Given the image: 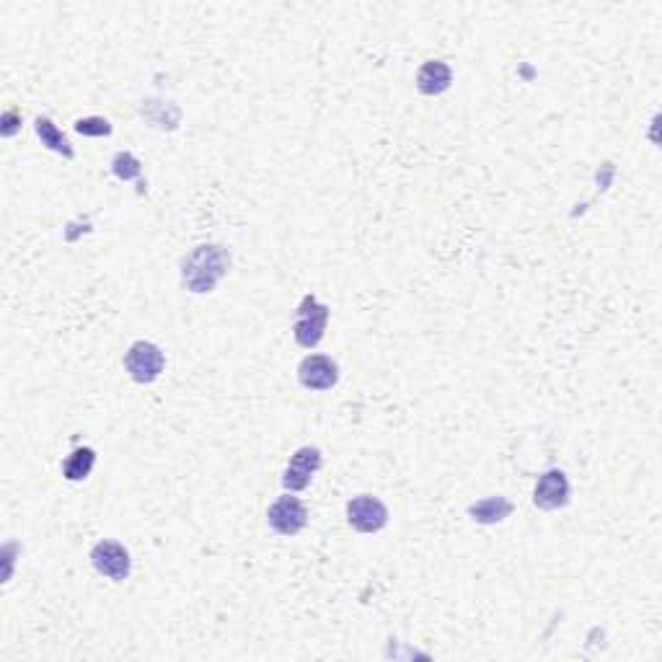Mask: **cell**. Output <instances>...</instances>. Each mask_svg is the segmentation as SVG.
Listing matches in <instances>:
<instances>
[{
	"label": "cell",
	"mask_w": 662,
	"mask_h": 662,
	"mask_svg": "<svg viewBox=\"0 0 662 662\" xmlns=\"http://www.w3.org/2000/svg\"><path fill=\"white\" fill-rule=\"evenodd\" d=\"M453 83V70L443 60H427L422 68L417 70V91L425 96H440L445 94Z\"/></svg>",
	"instance_id": "cell-10"
},
{
	"label": "cell",
	"mask_w": 662,
	"mask_h": 662,
	"mask_svg": "<svg viewBox=\"0 0 662 662\" xmlns=\"http://www.w3.org/2000/svg\"><path fill=\"white\" fill-rule=\"evenodd\" d=\"M319 469L321 450L313 448V445H303V448L295 450L293 458H290L288 469L282 474V484H285V489H290V492H303Z\"/></svg>",
	"instance_id": "cell-7"
},
{
	"label": "cell",
	"mask_w": 662,
	"mask_h": 662,
	"mask_svg": "<svg viewBox=\"0 0 662 662\" xmlns=\"http://www.w3.org/2000/svg\"><path fill=\"white\" fill-rule=\"evenodd\" d=\"M125 368L135 383H153L166 368V355L158 344L140 339L125 352Z\"/></svg>",
	"instance_id": "cell-3"
},
{
	"label": "cell",
	"mask_w": 662,
	"mask_h": 662,
	"mask_svg": "<svg viewBox=\"0 0 662 662\" xmlns=\"http://www.w3.org/2000/svg\"><path fill=\"white\" fill-rule=\"evenodd\" d=\"M569 502V479L562 469H549L538 476L533 505L541 510H559Z\"/></svg>",
	"instance_id": "cell-9"
},
{
	"label": "cell",
	"mask_w": 662,
	"mask_h": 662,
	"mask_svg": "<svg viewBox=\"0 0 662 662\" xmlns=\"http://www.w3.org/2000/svg\"><path fill=\"white\" fill-rule=\"evenodd\" d=\"M326 324H329V306H324V303H321L319 298H313V295H306V298L300 300L298 311H295V342H298L300 347H306V350H313V347L324 339Z\"/></svg>",
	"instance_id": "cell-2"
},
{
	"label": "cell",
	"mask_w": 662,
	"mask_h": 662,
	"mask_svg": "<svg viewBox=\"0 0 662 662\" xmlns=\"http://www.w3.org/2000/svg\"><path fill=\"white\" fill-rule=\"evenodd\" d=\"M231 267V254L218 244H202L192 249L182 262V282L189 293L205 295L215 290Z\"/></svg>",
	"instance_id": "cell-1"
},
{
	"label": "cell",
	"mask_w": 662,
	"mask_h": 662,
	"mask_svg": "<svg viewBox=\"0 0 662 662\" xmlns=\"http://www.w3.org/2000/svg\"><path fill=\"white\" fill-rule=\"evenodd\" d=\"M96 466V450L94 448H75L63 463V476L68 481H83Z\"/></svg>",
	"instance_id": "cell-12"
},
{
	"label": "cell",
	"mask_w": 662,
	"mask_h": 662,
	"mask_svg": "<svg viewBox=\"0 0 662 662\" xmlns=\"http://www.w3.org/2000/svg\"><path fill=\"white\" fill-rule=\"evenodd\" d=\"M91 564L99 575L109 577L112 582H125L132 572L130 551L119 541H99L91 549Z\"/></svg>",
	"instance_id": "cell-5"
},
{
	"label": "cell",
	"mask_w": 662,
	"mask_h": 662,
	"mask_svg": "<svg viewBox=\"0 0 662 662\" xmlns=\"http://www.w3.org/2000/svg\"><path fill=\"white\" fill-rule=\"evenodd\" d=\"M298 381L308 391H329L339 381V365L326 355H308L298 365Z\"/></svg>",
	"instance_id": "cell-8"
},
{
	"label": "cell",
	"mask_w": 662,
	"mask_h": 662,
	"mask_svg": "<svg viewBox=\"0 0 662 662\" xmlns=\"http://www.w3.org/2000/svg\"><path fill=\"white\" fill-rule=\"evenodd\" d=\"M112 171L119 176V179H140V161L132 153H117L112 161Z\"/></svg>",
	"instance_id": "cell-14"
},
{
	"label": "cell",
	"mask_w": 662,
	"mask_h": 662,
	"mask_svg": "<svg viewBox=\"0 0 662 662\" xmlns=\"http://www.w3.org/2000/svg\"><path fill=\"white\" fill-rule=\"evenodd\" d=\"M347 520L357 533H378L388 525V507L373 494H357L347 502Z\"/></svg>",
	"instance_id": "cell-4"
},
{
	"label": "cell",
	"mask_w": 662,
	"mask_h": 662,
	"mask_svg": "<svg viewBox=\"0 0 662 662\" xmlns=\"http://www.w3.org/2000/svg\"><path fill=\"white\" fill-rule=\"evenodd\" d=\"M75 132H81L86 138H104V135H112V125L104 117H86L75 122Z\"/></svg>",
	"instance_id": "cell-15"
},
{
	"label": "cell",
	"mask_w": 662,
	"mask_h": 662,
	"mask_svg": "<svg viewBox=\"0 0 662 662\" xmlns=\"http://www.w3.org/2000/svg\"><path fill=\"white\" fill-rule=\"evenodd\" d=\"M510 513H513V502L505 497H487V500H479L469 507L471 520L481 525L502 523L505 518H510Z\"/></svg>",
	"instance_id": "cell-11"
},
{
	"label": "cell",
	"mask_w": 662,
	"mask_h": 662,
	"mask_svg": "<svg viewBox=\"0 0 662 662\" xmlns=\"http://www.w3.org/2000/svg\"><path fill=\"white\" fill-rule=\"evenodd\" d=\"M37 135L39 140H42V145H47L50 150H55V153H60V156L65 158H73V148H70L68 138H65L63 132L57 130V125L52 122L50 117H39L37 119Z\"/></svg>",
	"instance_id": "cell-13"
},
{
	"label": "cell",
	"mask_w": 662,
	"mask_h": 662,
	"mask_svg": "<svg viewBox=\"0 0 662 662\" xmlns=\"http://www.w3.org/2000/svg\"><path fill=\"white\" fill-rule=\"evenodd\" d=\"M269 528L280 536H298L308 525V510L298 497H280L267 513Z\"/></svg>",
	"instance_id": "cell-6"
}]
</instances>
